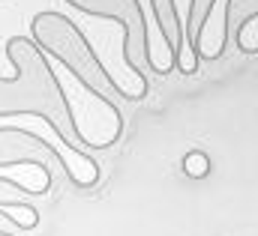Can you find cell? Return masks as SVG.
<instances>
[{
    "mask_svg": "<svg viewBox=\"0 0 258 236\" xmlns=\"http://www.w3.org/2000/svg\"><path fill=\"white\" fill-rule=\"evenodd\" d=\"M6 57L15 75L0 78V117L30 114L45 120V126L60 138V171L66 179L75 188H93L102 177V168L96 165V159L84 153L87 138L78 132L72 105L48 57L36 48L30 36H9Z\"/></svg>",
    "mask_w": 258,
    "mask_h": 236,
    "instance_id": "cell-1",
    "label": "cell"
},
{
    "mask_svg": "<svg viewBox=\"0 0 258 236\" xmlns=\"http://www.w3.org/2000/svg\"><path fill=\"white\" fill-rule=\"evenodd\" d=\"M30 39L36 42V48L45 57H54L57 63H63L66 72L87 93H93L105 105V111L111 117L123 120L120 111H117V105L111 102V93L120 96V81L114 75H108V69L99 63L96 51L87 42V36L78 30V24L72 18H66L63 12H54V9L36 12L30 18Z\"/></svg>",
    "mask_w": 258,
    "mask_h": 236,
    "instance_id": "cell-2",
    "label": "cell"
},
{
    "mask_svg": "<svg viewBox=\"0 0 258 236\" xmlns=\"http://www.w3.org/2000/svg\"><path fill=\"white\" fill-rule=\"evenodd\" d=\"M84 15L108 18L123 27V63H126V84L132 90V102H141L150 93L147 78L138 72L135 60L147 63V15L138 0H66Z\"/></svg>",
    "mask_w": 258,
    "mask_h": 236,
    "instance_id": "cell-3",
    "label": "cell"
},
{
    "mask_svg": "<svg viewBox=\"0 0 258 236\" xmlns=\"http://www.w3.org/2000/svg\"><path fill=\"white\" fill-rule=\"evenodd\" d=\"M12 165H36L42 171V185L30 194H48L54 188V168H60V147H51L27 129L0 126V168Z\"/></svg>",
    "mask_w": 258,
    "mask_h": 236,
    "instance_id": "cell-4",
    "label": "cell"
},
{
    "mask_svg": "<svg viewBox=\"0 0 258 236\" xmlns=\"http://www.w3.org/2000/svg\"><path fill=\"white\" fill-rule=\"evenodd\" d=\"M150 6H153V18H156V27L162 33V42H165V51H168L171 63L183 75H195L198 57L186 48L183 21H180V12H177V3L174 0H150Z\"/></svg>",
    "mask_w": 258,
    "mask_h": 236,
    "instance_id": "cell-5",
    "label": "cell"
},
{
    "mask_svg": "<svg viewBox=\"0 0 258 236\" xmlns=\"http://www.w3.org/2000/svg\"><path fill=\"white\" fill-rule=\"evenodd\" d=\"M216 0H189V12H186V21H183V39L189 45V51H198V42H201V33L210 21V12H213Z\"/></svg>",
    "mask_w": 258,
    "mask_h": 236,
    "instance_id": "cell-6",
    "label": "cell"
},
{
    "mask_svg": "<svg viewBox=\"0 0 258 236\" xmlns=\"http://www.w3.org/2000/svg\"><path fill=\"white\" fill-rule=\"evenodd\" d=\"M183 171L189 179H204L210 174V156L204 150H189L183 156Z\"/></svg>",
    "mask_w": 258,
    "mask_h": 236,
    "instance_id": "cell-7",
    "label": "cell"
}]
</instances>
